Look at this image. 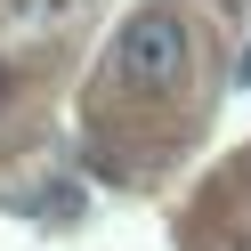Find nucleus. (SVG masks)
<instances>
[{
  "label": "nucleus",
  "instance_id": "f257e3e1",
  "mask_svg": "<svg viewBox=\"0 0 251 251\" xmlns=\"http://www.w3.org/2000/svg\"><path fill=\"white\" fill-rule=\"evenodd\" d=\"M186 57H195V41H186L178 8H138L114 33V73L130 89H146V98H170V89L186 81Z\"/></svg>",
  "mask_w": 251,
  "mask_h": 251
},
{
  "label": "nucleus",
  "instance_id": "f03ea898",
  "mask_svg": "<svg viewBox=\"0 0 251 251\" xmlns=\"http://www.w3.org/2000/svg\"><path fill=\"white\" fill-rule=\"evenodd\" d=\"M235 81H251V49H243V57H235Z\"/></svg>",
  "mask_w": 251,
  "mask_h": 251
},
{
  "label": "nucleus",
  "instance_id": "7ed1b4c3",
  "mask_svg": "<svg viewBox=\"0 0 251 251\" xmlns=\"http://www.w3.org/2000/svg\"><path fill=\"white\" fill-rule=\"evenodd\" d=\"M0 89H8V81H0Z\"/></svg>",
  "mask_w": 251,
  "mask_h": 251
}]
</instances>
